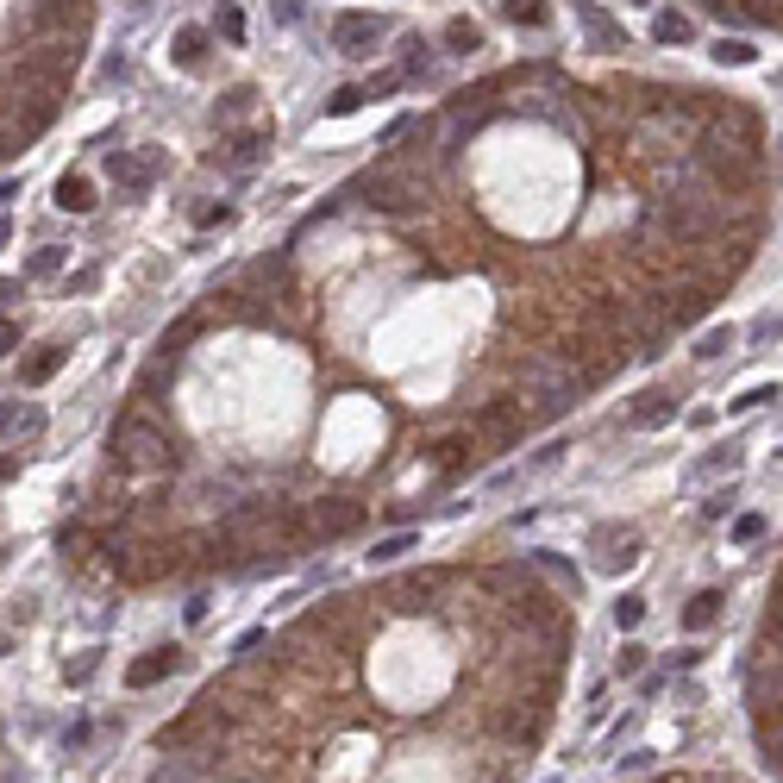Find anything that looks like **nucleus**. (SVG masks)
Instances as JSON below:
<instances>
[{
	"mask_svg": "<svg viewBox=\"0 0 783 783\" xmlns=\"http://www.w3.org/2000/svg\"><path fill=\"white\" fill-rule=\"evenodd\" d=\"M696 163H702V176L715 182L721 195H746V188L758 182V132L727 138L721 126H708L696 138Z\"/></svg>",
	"mask_w": 783,
	"mask_h": 783,
	"instance_id": "obj_1",
	"label": "nucleus"
},
{
	"mask_svg": "<svg viewBox=\"0 0 783 783\" xmlns=\"http://www.w3.org/2000/svg\"><path fill=\"white\" fill-rule=\"evenodd\" d=\"M113 464L120 470H176V445H170V433H163L157 420L126 414L120 426H113Z\"/></svg>",
	"mask_w": 783,
	"mask_h": 783,
	"instance_id": "obj_2",
	"label": "nucleus"
},
{
	"mask_svg": "<svg viewBox=\"0 0 783 783\" xmlns=\"http://www.w3.org/2000/svg\"><path fill=\"white\" fill-rule=\"evenodd\" d=\"M163 176V151H113L107 157V182L120 188V201H145Z\"/></svg>",
	"mask_w": 783,
	"mask_h": 783,
	"instance_id": "obj_3",
	"label": "nucleus"
},
{
	"mask_svg": "<svg viewBox=\"0 0 783 783\" xmlns=\"http://www.w3.org/2000/svg\"><path fill=\"white\" fill-rule=\"evenodd\" d=\"M383 38H389V19L383 13H339V19H332V51L351 57V63L370 57Z\"/></svg>",
	"mask_w": 783,
	"mask_h": 783,
	"instance_id": "obj_4",
	"label": "nucleus"
},
{
	"mask_svg": "<svg viewBox=\"0 0 783 783\" xmlns=\"http://www.w3.org/2000/svg\"><path fill=\"white\" fill-rule=\"evenodd\" d=\"M527 389L539 395V408H545V414H564V408L577 401L583 376H571V364H564V370H552V364H533V370H527Z\"/></svg>",
	"mask_w": 783,
	"mask_h": 783,
	"instance_id": "obj_5",
	"label": "nucleus"
},
{
	"mask_svg": "<svg viewBox=\"0 0 783 783\" xmlns=\"http://www.w3.org/2000/svg\"><path fill=\"white\" fill-rule=\"evenodd\" d=\"M307 527H314L320 539H345V533H358L364 527V502H314V514H307Z\"/></svg>",
	"mask_w": 783,
	"mask_h": 783,
	"instance_id": "obj_6",
	"label": "nucleus"
},
{
	"mask_svg": "<svg viewBox=\"0 0 783 783\" xmlns=\"http://www.w3.org/2000/svg\"><path fill=\"white\" fill-rule=\"evenodd\" d=\"M270 157V126H251V132H232L226 151H213V163L220 170H251V163Z\"/></svg>",
	"mask_w": 783,
	"mask_h": 783,
	"instance_id": "obj_7",
	"label": "nucleus"
},
{
	"mask_svg": "<svg viewBox=\"0 0 783 783\" xmlns=\"http://www.w3.org/2000/svg\"><path fill=\"white\" fill-rule=\"evenodd\" d=\"M364 201L383 213H401V207H414V182L395 170H376V176H364Z\"/></svg>",
	"mask_w": 783,
	"mask_h": 783,
	"instance_id": "obj_8",
	"label": "nucleus"
},
{
	"mask_svg": "<svg viewBox=\"0 0 783 783\" xmlns=\"http://www.w3.org/2000/svg\"><path fill=\"white\" fill-rule=\"evenodd\" d=\"M182 664H188V652H182V646H157L151 658H138V664H132V671H126V683H132V690H151V683H163V677H176V671H182Z\"/></svg>",
	"mask_w": 783,
	"mask_h": 783,
	"instance_id": "obj_9",
	"label": "nucleus"
},
{
	"mask_svg": "<svg viewBox=\"0 0 783 783\" xmlns=\"http://www.w3.org/2000/svg\"><path fill=\"white\" fill-rule=\"evenodd\" d=\"M677 401H683V389H677V383H652L646 395L633 401V414H627V420H633V426H664V420L677 414Z\"/></svg>",
	"mask_w": 783,
	"mask_h": 783,
	"instance_id": "obj_10",
	"label": "nucleus"
},
{
	"mask_svg": "<svg viewBox=\"0 0 783 783\" xmlns=\"http://www.w3.org/2000/svg\"><path fill=\"white\" fill-rule=\"evenodd\" d=\"M596 545H602V571H633L639 564V533L633 527H602Z\"/></svg>",
	"mask_w": 783,
	"mask_h": 783,
	"instance_id": "obj_11",
	"label": "nucleus"
},
{
	"mask_svg": "<svg viewBox=\"0 0 783 783\" xmlns=\"http://www.w3.org/2000/svg\"><path fill=\"white\" fill-rule=\"evenodd\" d=\"M577 19H583V32L596 38V51H627V32H621V19H608L596 0H577Z\"/></svg>",
	"mask_w": 783,
	"mask_h": 783,
	"instance_id": "obj_12",
	"label": "nucleus"
},
{
	"mask_svg": "<svg viewBox=\"0 0 783 783\" xmlns=\"http://www.w3.org/2000/svg\"><path fill=\"white\" fill-rule=\"evenodd\" d=\"M63 364H69V345H38L32 358L19 364V383H26V389H44V383H51V376H57Z\"/></svg>",
	"mask_w": 783,
	"mask_h": 783,
	"instance_id": "obj_13",
	"label": "nucleus"
},
{
	"mask_svg": "<svg viewBox=\"0 0 783 783\" xmlns=\"http://www.w3.org/2000/svg\"><path fill=\"white\" fill-rule=\"evenodd\" d=\"M170 51H176V63H182V69H201V63H207V51H213V32H207V26H182Z\"/></svg>",
	"mask_w": 783,
	"mask_h": 783,
	"instance_id": "obj_14",
	"label": "nucleus"
},
{
	"mask_svg": "<svg viewBox=\"0 0 783 783\" xmlns=\"http://www.w3.org/2000/svg\"><path fill=\"white\" fill-rule=\"evenodd\" d=\"M721 608H727V596H721V589H696V596H690V608H683V627H690V633L715 627V621H721Z\"/></svg>",
	"mask_w": 783,
	"mask_h": 783,
	"instance_id": "obj_15",
	"label": "nucleus"
},
{
	"mask_svg": "<svg viewBox=\"0 0 783 783\" xmlns=\"http://www.w3.org/2000/svg\"><path fill=\"white\" fill-rule=\"evenodd\" d=\"M696 38V26H690V13H652V44H690Z\"/></svg>",
	"mask_w": 783,
	"mask_h": 783,
	"instance_id": "obj_16",
	"label": "nucleus"
},
{
	"mask_svg": "<svg viewBox=\"0 0 783 783\" xmlns=\"http://www.w3.org/2000/svg\"><path fill=\"white\" fill-rule=\"evenodd\" d=\"M57 207L63 213H94V182L88 176H57Z\"/></svg>",
	"mask_w": 783,
	"mask_h": 783,
	"instance_id": "obj_17",
	"label": "nucleus"
},
{
	"mask_svg": "<svg viewBox=\"0 0 783 783\" xmlns=\"http://www.w3.org/2000/svg\"><path fill=\"white\" fill-rule=\"evenodd\" d=\"M445 51H452V57L483 51V26H470V19H445Z\"/></svg>",
	"mask_w": 783,
	"mask_h": 783,
	"instance_id": "obj_18",
	"label": "nucleus"
},
{
	"mask_svg": "<svg viewBox=\"0 0 783 783\" xmlns=\"http://www.w3.org/2000/svg\"><path fill=\"white\" fill-rule=\"evenodd\" d=\"M408 76H433V44H426L420 32L401 44V82H408Z\"/></svg>",
	"mask_w": 783,
	"mask_h": 783,
	"instance_id": "obj_19",
	"label": "nucleus"
},
{
	"mask_svg": "<svg viewBox=\"0 0 783 783\" xmlns=\"http://www.w3.org/2000/svg\"><path fill=\"white\" fill-rule=\"evenodd\" d=\"M708 57L727 63V69H746V63L758 57V44H752V38H715V44H708Z\"/></svg>",
	"mask_w": 783,
	"mask_h": 783,
	"instance_id": "obj_20",
	"label": "nucleus"
},
{
	"mask_svg": "<svg viewBox=\"0 0 783 783\" xmlns=\"http://www.w3.org/2000/svg\"><path fill=\"white\" fill-rule=\"evenodd\" d=\"M213 38H226V44H245V7H232V0H220V13H213Z\"/></svg>",
	"mask_w": 783,
	"mask_h": 783,
	"instance_id": "obj_21",
	"label": "nucleus"
},
{
	"mask_svg": "<svg viewBox=\"0 0 783 783\" xmlns=\"http://www.w3.org/2000/svg\"><path fill=\"white\" fill-rule=\"evenodd\" d=\"M502 13L514 26H552V0H502Z\"/></svg>",
	"mask_w": 783,
	"mask_h": 783,
	"instance_id": "obj_22",
	"label": "nucleus"
},
{
	"mask_svg": "<svg viewBox=\"0 0 783 783\" xmlns=\"http://www.w3.org/2000/svg\"><path fill=\"white\" fill-rule=\"evenodd\" d=\"M464 452H470V433H445V439L433 445V458H439L445 477H452V470H464Z\"/></svg>",
	"mask_w": 783,
	"mask_h": 783,
	"instance_id": "obj_23",
	"label": "nucleus"
},
{
	"mask_svg": "<svg viewBox=\"0 0 783 783\" xmlns=\"http://www.w3.org/2000/svg\"><path fill=\"white\" fill-rule=\"evenodd\" d=\"M727 351H733V326H708V332H702V339H696V358H702V364H715V358H727Z\"/></svg>",
	"mask_w": 783,
	"mask_h": 783,
	"instance_id": "obj_24",
	"label": "nucleus"
},
{
	"mask_svg": "<svg viewBox=\"0 0 783 783\" xmlns=\"http://www.w3.org/2000/svg\"><path fill=\"white\" fill-rule=\"evenodd\" d=\"M251 101H257V88H251V82H239V88H226V94H220V107H213V120H239V113H245Z\"/></svg>",
	"mask_w": 783,
	"mask_h": 783,
	"instance_id": "obj_25",
	"label": "nucleus"
},
{
	"mask_svg": "<svg viewBox=\"0 0 783 783\" xmlns=\"http://www.w3.org/2000/svg\"><path fill=\"white\" fill-rule=\"evenodd\" d=\"M63 264H69V251H63V245H38V251H32V264H26V276H63Z\"/></svg>",
	"mask_w": 783,
	"mask_h": 783,
	"instance_id": "obj_26",
	"label": "nucleus"
},
{
	"mask_svg": "<svg viewBox=\"0 0 783 783\" xmlns=\"http://www.w3.org/2000/svg\"><path fill=\"white\" fill-rule=\"evenodd\" d=\"M414 545H420V533H395V539H376V545H370V564H395L401 552H414Z\"/></svg>",
	"mask_w": 783,
	"mask_h": 783,
	"instance_id": "obj_27",
	"label": "nucleus"
},
{
	"mask_svg": "<svg viewBox=\"0 0 783 783\" xmlns=\"http://www.w3.org/2000/svg\"><path fill=\"white\" fill-rule=\"evenodd\" d=\"M646 671V646H639V639H627L621 652H614V677H639Z\"/></svg>",
	"mask_w": 783,
	"mask_h": 783,
	"instance_id": "obj_28",
	"label": "nucleus"
},
{
	"mask_svg": "<svg viewBox=\"0 0 783 783\" xmlns=\"http://www.w3.org/2000/svg\"><path fill=\"white\" fill-rule=\"evenodd\" d=\"M639 621H646V596H621V602H614V627H621V633H633Z\"/></svg>",
	"mask_w": 783,
	"mask_h": 783,
	"instance_id": "obj_29",
	"label": "nucleus"
},
{
	"mask_svg": "<svg viewBox=\"0 0 783 783\" xmlns=\"http://www.w3.org/2000/svg\"><path fill=\"white\" fill-rule=\"evenodd\" d=\"M765 401H777V383H758V389H746V395H733L727 408H733V414H752V408H765Z\"/></svg>",
	"mask_w": 783,
	"mask_h": 783,
	"instance_id": "obj_30",
	"label": "nucleus"
},
{
	"mask_svg": "<svg viewBox=\"0 0 783 783\" xmlns=\"http://www.w3.org/2000/svg\"><path fill=\"white\" fill-rule=\"evenodd\" d=\"M358 107H364V88H358V82H351V88H339V94L326 101V113H332V120H345V113H358Z\"/></svg>",
	"mask_w": 783,
	"mask_h": 783,
	"instance_id": "obj_31",
	"label": "nucleus"
},
{
	"mask_svg": "<svg viewBox=\"0 0 783 783\" xmlns=\"http://www.w3.org/2000/svg\"><path fill=\"white\" fill-rule=\"evenodd\" d=\"M733 13H740V19H752V26H777V0H740Z\"/></svg>",
	"mask_w": 783,
	"mask_h": 783,
	"instance_id": "obj_32",
	"label": "nucleus"
},
{
	"mask_svg": "<svg viewBox=\"0 0 783 783\" xmlns=\"http://www.w3.org/2000/svg\"><path fill=\"white\" fill-rule=\"evenodd\" d=\"M232 220H239V207H232V201H220V207H201V213H195V226H201V232H213V226H232Z\"/></svg>",
	"mask_w": 783,
	"mask_h": 783,
	"instance_id": "obj_33",
	"label": "nucleus"
},
{
	"mask_svg": "<svg viewBox=\"0 0 783 783\" xmlns=\"http://www.w3.org/2000/svg\"><path fill=\"white\" fill-rule=\"evenodd\" d=\"M752 539H765V514H740L733 520V545H752Z\"/></svg>",
	"mask_w": 783,
	"mask_h": 783,
	"instance_id": "obj_34",
	"label": "nucleus"
},
{
	"mask_svg": "<svg viewBox=\"0 0 783 783\" xmlns=\"http://www.w3.org/2000/svg\"><path fill=\"white\" fill-rule=\"evenodd\" d=\"M13 433H19V439H38V433H44V414H38V408L13 414Z\"/></svg>",
	"mask_w": 783,
	"mask_h": 783,
	"instance_id": "obj_35",
	"label": "nucleus"
},
{
	"mask_svg": "<svg viewBox=\"0 0 783 783\" xmlns=\"http://www.w3.org/2000/svg\"><path fill=\"white\" fill-rule=\"evenodd\" d=\"M94 671H101V652H82L76 664H69V683H88Z\"/></svg>",
	"mask_w": 783,
	"mask_h": 783,
	"instance_id": "obj_36",
	"label": "nucleus"
},
{
	"mask_svg": "<svg viewBox=\"0 0 783 783\" xmlns=\"http://www.w3.org/2000/svg\"><path fill=\"white\" fill-rule=\"evenodd\" d=\"M733 464H740V452H733V445H721L715 458H702V477H715V470H733Z\"/></svg>",
	"mask_w": 783,
	"mask_h": 783,
	"instance_id": "obj_37",
	"label": "nucleus"
},
{
	"mask_svg": "<svg viewBox=\"0 0 783 783\" xmlns=\"http://www.w3.org/2000/svg\"><path fill=\"white\" fill-rule=\"evenodd\" d=\"M358 88H364V101H370V94H395V88H401V76L389 69V76H370V82H358Z\"/></svg>",
	"mask_w": 783,
	"mask_h": 783,
	"instance_id": "obj_38",
	"label": "nucleus"
},
{
	"mask_svg": "<svg viewBox=\"0 0 783 783\" xmlns=\"http://www.w3.org/2000/svg\"><path fill=\"white\" fill-rule=\"evenodd\" d=\"M539 564H545V571H558V577H564V583H571V589H577V571H571V564H564V558H558V552H539Z\"/></svg>",
	"mask_w": 783,
	"mask_h": 783,
	"instance_id": "obj_39",
	"label": "nucleus"
},
{
	"mask_svg": "<svg viewBox=\"0 0 783 783\" xmlns=\"http://www.w3.org/2000/svg\"><path fill=\"white\" fill-rule=\"evenodd\" d=\"M270 13L282 19V26H295V19H301V0H270Z\"/></svg>",
	"mask_w": 783,
	"mask_h": 783,
	"instance_id": "obj_40",
	"label": "nucleus"
},
{
	"mask_svg": "<svg viewBox=\"0 0 783 783\" xmlns=\"http://www.w3.org/2000/svg\"><path fill=\"white\" fill-rule=\"evenodd\" d=\"M13 345H19V326H13V320H0V358H13Z\"/></svg>",
	"mask_w": 783,
	"mask_h": 783,
	"instance_id": "obj_41",
	"label": "nucleus"
},
{
	"mask_svg": "<svg viewBox=\"0 0 783 783\" xmlns=\"http://www.w3.org/2000/svg\"><path fill=\"white\" fill-rule=\"evenodd\" d=\"M13 301H19V276H0V314H7Z\"/></svg>",
	"mask_w": 783,
	"mask_h": 783,
	"instance_id": "obj_42",
	"label": "nucleus"
},
{
	"mask_svg": "<svg viewBox=\"0 0 783 783\" xmlns=\"http://www.w3.org/2000/svg\"><path fill=\"white\" fill-rule=\"evenodd\" d=\"M727 508H733V489H721V495H715V502H708V508H702V514H708V520H721V514H727Z\"/></svg>",
	"mask_w": 783,
	"mask_h": 783,
	"instance_id": "obj_43",
	"label": "nucleus"
},
{
	"mask_svg": "<svg viewBox=\"0 0 783 783\" xmlns=\"http://www.w3.org/2000/svg\"><path fill=\"white\" fill-rule=\"evenodd\" d=\"M13 414H19V408H13V401H0V439H7V433H13Z\"/></svg>",
	"mask_w": 783,
	"mask_h": 783,
	"instance_id": "obj_44",
	"label": "nucleus"
},
{
	"mask_svg": "<svg viewBox=\"0 0 783 783\" xmlns=\"http://www.w3.org/2000/svg\"><path fill=\"white\" fill-rule=\"evenodd\" d=\"M19 477V458H0V483H13Z\"/></svg>",
	"mask_w": 783,
	"mask_h": 783,
	"instance_id": "obj_45",
	"label": "nucleus"
},
{
	"mask_svg": "<svg viewBox=\"0 0 783 783\" xmlns=\"http://www.w3.org/2000/svg\"><path fill=\"white\" fill-rule=\"evenodd\" d=\"M7 239H13V220H7V213H0V251H7Z\"/></svg>",
	"mask_w": 783,
	"mask_h": 783,
	"instance_id": "obj_46",
	"label": "nucleus"
},
{
	"mask_svg": "<svg viewBox=\"0 0 783 783\" xmlns=\"http://www.w3.org/2000/svg\"><path fill=\"white\" fill-rule=\"evenodd\" d=\"M7 783H26V777H7Z\"/></svg>",
	"mask_w": 783,
	"mask_h": 783,
	"instance_id": "obj_47",
	"label": "nucleus"
},
{
	"mask_svg": "<svg viewBox=\"0 0 783 783\" xmlns=\"http://www.w3.org/2000/svg\"><path fill=\"white\" fill-rule=\"evenodd\" d=\"M232 7H245V0H232Z\"/></svg>",
	"mask_w": 783,
	"mask_h": 783,
	"instance_id": "obj_48",
	"label": "nucleus"
}]
</instances>
